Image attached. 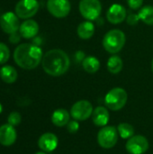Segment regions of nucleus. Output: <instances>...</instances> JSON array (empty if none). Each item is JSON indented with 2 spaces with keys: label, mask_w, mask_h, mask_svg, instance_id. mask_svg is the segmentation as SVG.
Wrapping results in <instances>:
<instances>
[{
  "label": "nucleus",
  "mask_w": 153,
  "mask_h": 154,
  "mask_svg": "<svg viewBox=\"0 0 153 154\" xmlns=\"http://www.w3.org/2000/svg\"><path fill=\"white\" fill-rule=\"evenodd\" d=\"M79 129V124L77 120H71L67 125V130L69 134H76Z\"/></svg>",
  "instance_id": "nucleus-26"
},
{
  "label": "nucleus",
  "mask_w": 153,
  "mask_h": 154,
  "mask_svg": "<svg viewBox=\"0 0 153 154\" xmlns=\"http://www.w3.org/2000/svg\"><path fill=\"white\" fill-rule=\"evenodd\" d=\"M39 32V24L34 20H26L21 23L19 33L24 39H31L37 35Z\"/></svg>",
  "instance_id": "nucleus-15"
},
{
  "label": "nucleus",
  "mask_w": 153,
  "mask_h": 154,
  "mask_svg": "<svg viewBox=\"0 0 153 154\" xmlns=\"http://www.w3.org/2000/svg\"><path fill=\"white\" fill-rule=\"evenodd\" d=\"M42 51L32 43H22L18 45L14 51V60L15 63L23 69H33L42 60Z\"/></svg>",
  "instance_id": "nucleus-2"
},
{
  "label": "nucleus",
  "mask_w": 153,
  "mask_h": 154,
  "mask_svg": "<svg viewBox=\"0 0 153 154\" xmlns=\"http://www.w3.org/2000/svg\"><path fill=\"white\" fill-rule=\"evenodd\" d=\"M47 9L52 16L64 18L69 14L71 5L69 0H48Z\"/></svg>",
  "instance_id": "nucleus-9"
},
{
  "label": "nucleus",
  "mask_w": 153,
  "mask_h": 154,
  "mask_svg": "<svg viewBox=\"0 0 153 154\" xmlns=\"http://www.w3.org/2000/svg\"><path fill=\"white\" fill-rule=\"evenodd\" d=\"M22 120V116L18 112H12L7 118V122L9 125H13V126H16L21 123Z\"/></svg>",
  "instance_id": "nucleus-25"
},
{
  "label": "nucleus",
  "mask_w": 153,
  "mask_h": 154,
  "mask_svg": "<svg viewBox=\"0 0 153 154\" xmlns=\"http://www.w3.org/2000/svg\"><path fill=\"white\" fill-rule=\"evenodd\" d=\"M78 7L81 15L88 21L96 20L102 11V5L99 0H81Z\"/></svg>",
  "instance_id": "nucleus-6"
},
{
  "label": "nucleus",
  "mask_w": 153,
  "mask_h": 154,
  "mask_svg": "<svg viewBox=\"0 0 153 154\" xmlns=\"http://www.w3.org/2000/svg\"><path fill=\"white\" fill-rule=\"evenodd\" d=\"M124 67L123 60L116 55H114L109 58L107 60V69L112 74H118L122 71Z\"/></svg>",
  "instance_id": "nucleus-21"
},
{
  "label": "nucleus",
  "mask_w": 153,
  "mask_h": 154,
  "mask_svg": "<svg viewBox=\"0 0 153 154\" xmlns=\"http://www.w3.org/2000/svg\"><path fill=\"white\" fill-rule=\"evenodd\" d=\"M118 141L117 128L113 125L101 127L97 134V143L104 149H112Z\"/></svg>",
  "instance_id": "nucleus-5"
},
{
  "label": "nucleus",
  "mask_w": 153,
  "mask_h": 154,
  "mask_svg": "<svg viewBox=\"0 0 153 154\" xmlns=\"http://www.w3.org/2000/svg\"><path fill=\"white\" fill-rule=\"evenodd\" d=\"M75 58H76V60H77L78 62H80V61H83V60H84V59L86 58V56H85V53H84L83 51H78L76 52Z\"/></svg>",
  "instance_id": "nucleus-30"
},
{
  "label": "nucleus",
  "mask_w": 153,
  "mask_h": 154,
  "mask_svg": "<svg viewBox=\"0 0 153 154\" xmlns=\"http://www.w3.org/2000/svg\"><path fill=\"white\" fill-rule=\"evenodd\" d=\"M21 34L20 33H17V32H14V33H12L10 34L9 36V42L13 44H16L19 42L20 39H21Z\"/></svg>",
  "instance_id": "nucleus-29"
},
{
  "label": "nucleus",
  "mask_w": 153,
  "mask_h": 154,
  "mask_svg": "<svg viewBox=\"0 0 153 154\" xmlns=\"http://www.w3.org/2000/svg\"><path fill=\"white\" fill-rule=\"evenodd\" d=\"M39 10L37 0H20L15 5V14L21 19H28L36 14Z\"/></svg>",
  "instance_id": "nucleus-8"
},
{
  "label": "nucleus",
  "mask_w": 153,
  "mask_h": 154,
  "mask_svg": "<svg viewBox=\"0 0 153 154\" xmlns=\"http://www.w3.org/2000/svg\"><path fill=\"white\" fill-rule=\"evenodd\" d=\"M82 67L84 70L87 73L93 74L98 71L100 68L99 60L94 56H87L82 61Z\"/></svg>",
  "instance_id": "nucleus-20"
},
{
  "label": "nucleus",
  "mask_w": 153,
  "mask_h": 154,
  "mask_svg": "<svg viewBox=\"0 0 153 154\" xmlns=\"http://www.w3.org/2000/svg\"><path fill=\"white\" fill-rule=\"evenodd\" d=\"M125 44V34L123 31L114 29L107 32L103 38V46L105 50L111 53L115 54L119 52Z\"/></svg>",
  "instance_id": "nucleus-3"
},
{
  "label": "nucleus",
  "mask_w": 153,
  "mask_h": 154,
  "mask_svg": "<svg viewBox=\"0 0 153 154\" xmlns=\"http://www.w3.org/2000/svg\"><path fill=\"white\" fill-rule=\"evenodd\" d=\"M17 134L14 127L9 124L0 126V143L4 146H11L16 141Z\"/></svg>",
  "instance_id": "nucleus-14"
},
{
  "label": "nucleus",
  "mask_w": 153,
  "mask_h": 154,
  "mask_svg": "<svg viewBox=\"0 0 153 154\" xmlns=\"http://www.w3.org/2000/svg\"><path fill=\"white\" fill-rule=\"evenodd\" d=\"M93 111V106L89 101L79 100L72 106L70 109V116L77 121H86L92 116Z\"/></svg>",
  "instance_id": "nucleus-7"
},
{
  "label": "nucleus",
  "mask_w": 153,
  "mask_h": 154,
  "mask_svg": "<svg viewBox=\"0 0 153 154\" xmlns=\"http://www.w3.org/2000/svg\"><path fill=\"white\" fill-rule=\"evenodd\" d=\"M128 95L126 91L122 88H115L111 89L105 97V103L112 111L121 110L127 102Z\"/></svg>",
  "instance_id": "nucleus-4"
},
{
  "label": "nucleus",
  "mask_w": 153,
  "mask_h": 154,
  "mask_svg": "<svg viewBox=\"0 0 153 154\" xmlns=\"http://www.w3.org/2000/svg\"><path fill=\"white\" fill-rule=\"evenodd\" d=\"M92 121L93 123L99 127H104L107 125L109 119H110V115L105 106H97L94 109L93 114H92Z\"/></svg>",
  "instance_id": "nucleus-16"
},
{
  "label": "nucleus",
  "mask_w": 153,
  "mask_h": 154,
  "mask_svg": "<svg viewBox=\"0 0 153 154\" xmlns=\"http://www.w3.org/2000/svg\"><path fill=\"white\" fill-rule=\"evenodd\" d=\"M126 21H127V23L128 24H130V25H135L140 21V17L136 14H129L126 17Z\"/></svg>",
  "instance_id": "nucleus-28"
},
{
  "label": "nucleus",
  "mask_w": 153,
  "mask_h": 154,
  "mask_svg": "<svg viewBox=\"0 0 153 154\" xmlns=\"http://www.w3.org/2000/svg\"><path fill=\"white\" fill-rule=\"evenodd\" d=\"M17 71L16 69L9 65H5L0 69V78L1 79L7 84H12L17 79Z\"/></svg>",
  "instance_id": "nucleus-19"
},
{
  "label": "nucleus",
  "mask_w": 153,
  "mask_h": 154,
  "mask_svg": "<svg viewBox=\"0 0 153 154\" xmlns=\"http://www.w3.org/2000/svg\"><path fill=\"white\" fill-rule=\"evenodd\" d=\"M128 5L133 10H137L142 7L143 4V0H127Z\"/></svg>",
  "instance_id": "nucleus-27"
},
{
  "label": "nucleus",
  "mask_w": 153,
  "mask_h": 154,
  "mask_svg": "<svg viewBox=\"0 0 153 154\" xmlns=\"http://www.w3.org/2000/svg\"><path fill=\"white\" fill-rule=\"evenodd\" d=\"M106 18L113 24L121 23L126 19V9L120 4H114L107 10Z\"/></svg>",
  "instance_id": "nucleus-12"
},
{
  "label": "nucleus",
  "mask_w": 153,
  "mask_h": 154,
  "mask_svg": "<svg viewBox=\"0 0 153 154\" xmlns=\"http://www.w3.org/2000/svg\"><path fill=\"white\" fill-rule=\"evenodd\" d=\"M10 57V51L8 47L3 43L0 42V64H5Z\"/></svg>",
  "instance_id": "nucleus-24"
},
{
  "label": "nucleus",
  "mask_w": 153,
  "mask_h": 154,
  "mask_svg": "<svg viewBox=\"0 0 153 154\" xmlns=\"http://www.w3.org/2000/svg\"><path fill=\"white\" fill-rule=\"evenodd\" d=\"M125 148L129 154H143L149 149V142L142 135H133L128 139Z\"/></svg>",
  "instance_id": "nucleus-10"
},
{
  "label": "nucleus",
  "mask_w": 153,
  "mask_h": 154,
  "mask_svg": "<svg viewBox=\"0 0 153 154\" xmlns=\"http://www.w3.org/2000/svg\"><path fill=\"white\" fill-rule=\"evenodd\" d=\"M59 144L58 137L52 133H45L38 140L39 148L44 152H51L56 150Z\"/></svg>",
  "instance_id": "nucleus-13"
},
{
  "label": "nucleus",
  "mask_w": 153,
  "mask_h": 154,
  "mask_svg": "<svg viewBox=\"0 0 153 154\" xmlns=\"http://www.w3.org/2000/svg\"><path fill=\"white\" fill-rule=\"evenodd\" d=\"M2 110H3V107H2V106H1V104H0V114H1V112H2Z\"/></svg>",
  "instance_id": "nucleus-32"
},
{
  "label": "nucleus",
  "mask_w": 153,
  "mask_h": 154,
  "mask_svg": "<svg viewBox=\"0 0 153 154\" xmlns=\"http://www.w3.org/2000/svg\"><path fill=\"white\" fill-rule=\"evenodd\" d=\"M41 66L48 75L59 77L68 71L70 66V60L64 51L60 49H53L48 51L43 55Z\"/></svg>",
  "instance_id": "nucleus-1"
},
{
  "label": "nucleus",
  "mask_w": 153,
  "mask_h": 154,
  "mask_svg": "<svg viewBox=\"0 0 153 154\" xmlns=\"http://www.w3.org/2000/svg\"><path fill=\"white\" fill-rule=\"evenodd\" d=\"M35 154H47V152H42V151H41V152H36V153H35Z\"/></svg>",
  "instance_id": "nucleus-31"
},
{
  "label": "nucleus",
  "mask_w": 153,
  "mask_h": 154,
  "mask_svg": "<svg viewBox=\"0 0 153 154\" xmlns=\"http://www.w3.org/2000/svg\"><path fill=\"white\" fill-rule=\"evenodd\" d=\"M151 70H152V72H153V59H152V60H151Z\"/></svg>",
  "instance_id": "nucleus-33"
},
{
  "label": "nucleus",
  "mask_w": 153,
  "mask_h": 154,
  "mask_svg": "<svg viewBox=\"0 0 153 154\" xmlns=\"http://www.w3.org/2000/svg\"><path fill=\"white\" fill-rule=\"evenodd\" d=\"M140 20L148 25H153V6L145 5L143 6L138 14Z\"/></svg>",
  "instance_id": "nucleus-22"
},
{
  "label": "nucleus",
  "mask_w": 153,
  "mask_h": 154,
  "mask_svg": "<svg viewBox=\"0 0 153 154\" xmlns=\"http://www.w3.org/2000/svg\"><path fill=\"white\" fill-rule=\"evenodd\" d=\"M70 114L63 108H59L55 110L51 115V122L54 125L58 127H63L68 125L70 121Z\"/></svg>",
  "instance_id": "nucleus-17"
},
{
  "label": "nucleus",
  "mask_w": 153,
  "mask_h": 154,
  "mask_svg": "<svg viewBox=\"0 0 153 154\" xmlns=\"http://www.w3.org/2000/svg\"><path fill=\"white\" fill-rule=\"evenodd\" d=\"M78 35L80 39L88 40L90 39L95 33V25L91 21H85L78 24L77 29Z\"/></svg>",
  "instance_id": "nucleus-18"
},
{
  "label": "nucleus",
  "mask_w": 153,
  "mask_h": 154,
  "mask_svg": "<svg viewBox=\"0 0 153 154\" xmlns=\"http://www.w3.org/2000/svg\"><path fill=\"white\" fill-rule=\"evenodd\" d=\"M118 134L123 139H130L134 135V128L128 123H121L117 126Z\"/></svg>",
  "instance_id": "nucleus-23"
},
{
  "label": "nucleus",
  "mask_w": 153,
  "mask_h": 154,
  "mask_svg": "<svg viewBox=\"0 0 153 154\" xmlns=\"http://www.w3.org/2000/svg\"><path fill=\"white\" fill-rule=\"evenodd\" d=\"M0 25L3 32L12 34L17 32L21 24L19 23V17L16 14H14L13 12H6L2 14L0 18Z\"/></svg>",
  "instance_id": "nucleus-11"
}]
</instances>
